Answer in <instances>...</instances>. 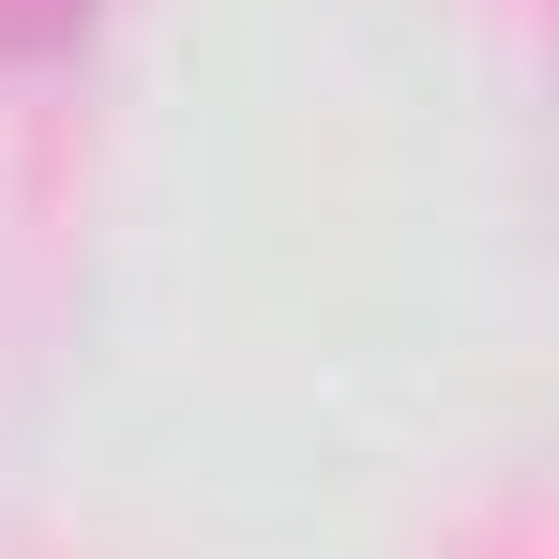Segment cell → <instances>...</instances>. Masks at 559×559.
Returning a JSON list of instances; mask_svg holds the SVG:
<instances>
[{
	"label": "cell",
	"instance_id": "cell-1",
	"mask_svg": "<svg viewBox=\"0 0 559 559\" xmlns=\"http://www.w3.org/2000/svg\"><path fill=\"white\" fill-rule=\"evenodd\" d=\"M92 31V0H0V61H61Z\"/></svg>",
	"mask_w": 559,
	"mask_h": 559
}]
</instances>
